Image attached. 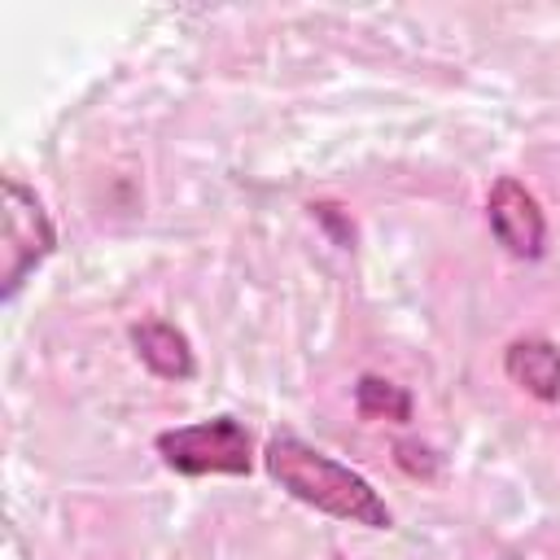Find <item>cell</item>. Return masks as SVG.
<instances>
[{"mask_svg":"<svg viewBox=\"0 0 560 560\" xmlns=\"http://www.w3.org/2000/svg\"><path fill=\"white\" fill-rule=\"evenodd\" d=\"M354 411L363 420H389V424H407L411 411H416V398L407 385L389 381V376H376V372H363L354 381Z\"/></svg>","mask_w":560,"mask_h":560,"instance_id":"cell-7","label":"cell"},{"mask_svg":"<svg viewBox=\"0 0 560 560\" xmlns=\"http://www.w3.org/2000/svg\"><path fill=\"white\" fill-rule=\"evenodd\" d=\"M127 337H131L136 359H140L153 376H162V381H188V376L197 372L192 341H188L175 324H166V319H140V324H131Z\"/></svg>","mask_w":560,"mask_h":560,"instance_id":"cell-5","label":"cell"},{"mask_svg":"<svg viewBox=\"0 0 560 560\" xmlns=\"http://www.w3.org/2000/svg\"><path fill=\"white\" fill-rule=\"evenodd\" d=\"M503 372L516 389H525L538 402L560 398V346L547 337H516L503 350Z\"/></svg>","mask_w":560,"mask_h":560,"instance_id":"cell-6","label":"cell"},{"mask_svg":"<svg viewBox=\"0 0 560 560\" xmlns=\"http://www.w3.org/2000/svg\"><path fill=\"white\" fill-rule=\"evenodd\" d=\"M394 464H398L407 477H416V481H433L438 468H442V455H438L433 446L416 442V438H398V442H394Z\"/></svg>","mask_w":560,"mask_h":560,"instance_id":"cell-8","label":"cell"},{"mask_svg":"<svg viewBox=\"0 0 560 560\" xmlns=\"http://www.w3.org/2000/svg\"><path fill=\"white\" fill-rule=\"evenodd\" d=\"M262 468L289 499H298V503H306L332 521H350L363 529H389L394 525L389 503L381 499V490L363 472H354L350 464L324 455L319 446H311L293 433H276L262 446Z\"/></svg>","mask_w":560,"mask_h":560,"instance_id":"cell-1","label":"cell"},{"mask_svg":"<svg viewBox=\"0 0 560 560\" xmlns=\"http://www.w3.org/2000/svg\"><path fill=\"white\" fill-rule=\"evenodd\" d=\"M153 446L162 464L179 477H249L254 468V438L236 416H210L197 424L162 429Z\"/></svg>","mask_w":560,"mask_h":560,"instance_id":"cell-3","label":"cell"},{"mask_svg":"<svg viewBox=\"0 0 560 560\" xmlns=\"http://www.w3.org/2000/svg\"><path fill=\"white\" fill-rule=\"evenodd\" d=\"M0 197V298L13 302L31 271H39L57 249V228L35 188H26L22 179L4 175Z\"/></svg>","mask_w":560,"mask_h":560,"instance_id":"cell-2","label":"cell"},{"mask_svg":"<svg viewBox=\"0 0 560 560\" xmlns=\"http://www.w3.org/2000/svg\"><path fill=\"white\" fill-rule=\"evenodd\" d=\"M306 210H311V219H315V223L328 232V241H332V245L354 249L359 232H354V219H350V210H346L341 201H311Z\"/></svg>","mask_w":560,"mask_h":560,"instance_id":"cell-9","label":"cell"},{"mask_svg":"<svg viewBox=\"0 0 560 560\" xmlns=\"http://www.w3.org/2000/svg\"><path fill=\"white\" fill-rule=\"evenodd\" d=\"M486 219L494 241L512 254V258H542L547 249V214L538 206V197L516 179V175H499L486 192Z\"/></svg>","mask_w":560,"mask_h":560,"instance_id":"cell-4","label":"cell"}]
</instances>
